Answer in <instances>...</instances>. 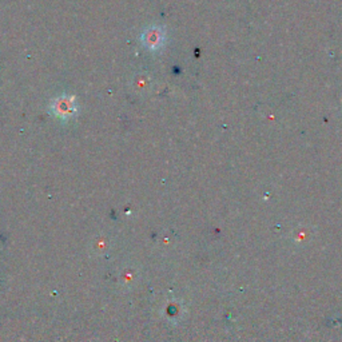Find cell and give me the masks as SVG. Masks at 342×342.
Wrapping results in <instances>:
<instances>
[{
    "label": "cell",
    "instance_id": "obj_2",
    "mask_svg": "<svg viewBox=\"0 0 342 342\" xmlns=\"http://www.w3.org/2000/svg\"><path fill=\"white\" fill-rule=\"evenodd\" d=\"M145 42H146V44L150 46V47L153 48V50L156 47H159L163 42L162 31L156 30V28L147 31V34L145 35Z\"/></svg>",
    "mask_w": 342,
    "mask_h": 342
},
{
    "label": "cell",
    "instance_id": "obj_1",
    "mask_svg": "<svg viewBox=\"0 0 342 342\" xmlns=\"http://www.w3.org/2000/svg\"><path fill=\"white\" fill-rule=\"evenodd\" d=\"M54 111L58 114L62 118H67V116H71L75 111L74 102L71 99H67V100H58V102L54 103Z\"/></svg>",
    "mask_w": 342,
    "mask_h": 342
}]
</instances>
